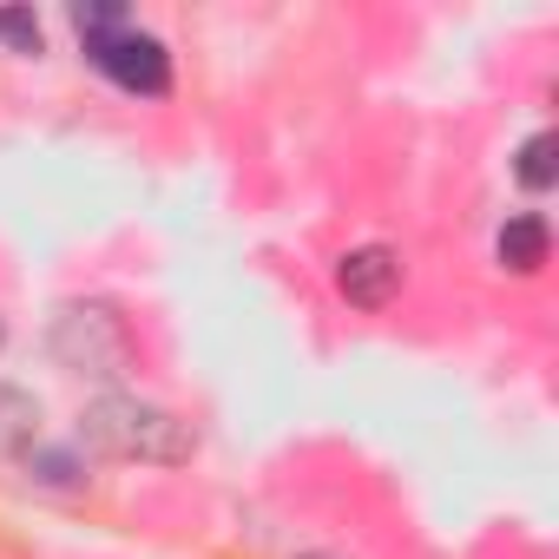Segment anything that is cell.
I'll return each instance as SVG.
<instances>
[{"label":"cell","instance_id":"obj_1","mask_svg":"<svg viewBox=\"0 0 559 559\" xmlns=\"http://www.w3.org/2000/svg\"><path fill=\"white\" fill-rule=\"evenodd\" d=\"M80 441L93 454H106V461H152V467H178V461L198 454L191 421H178L171 408L139 402V395H99V402H86Z\"/></svg>","mask_w":559,"mask_h":559},{"label":"cell","instance_id":"obj_2","mask_svg":"<svg viewBox=\"0 0 559 559\" xmlns=\"http://www.w3.org/2000/svg\"><path fill=\"white\" fill-rule=\"evenodd\" d=\"M73 27H80L86 60H93L119 93H139V99L171 93V53H165V40H152L145 27H132L126 8H80Z\"/></svg>","mask_w":559,"mask_h":559},{"label":"cell","instance_id":"obj_3","mask_svg":"<svg viewBox=\"0 0 559 559\" xmlns=\"http://www.w3.org/2000/svg\"><path fill=\"white\" fill-rule=\"evenodd\" d=\"M47 349L67 376H86V382H119L132 369V336L106 304H60Z\"/></svg>","mask_w":559,"mask_h":559},{"label":"cell","instance_id":"obj_4","mask_svg":"<svg viewBox=\"0 0 559 559\" xmlns=\"http://www.w3.org/2000/svg\"><path fill=\"white\" fill-rule=\"evenodd\" d=\"M336 290H343L356 310H389V304L402 297V257H395L389 243H362V250H349L343 270H336Z\"/></svg>","mask_w":559,"mask_h":559},{"label":"cell","instance_id":"obj_5","mask_svg":"<svg viewBox=\"0 0 559 559\" xmlns=\"http://www.w3.org/2000/svg\"><path fill=\"white\" fill-rule=\"evenodd\" d=\"M500 263L513 270V276H533L539 263H546V250H552V230H546V217L539 211H520V217H507L500 224Z\"/></svg>","mask_w":559,"mask_h":559},{"label":"cell","instance_id":"obj_6","mask_svg":"<svg viewBox=\"0 0 559 559\" xmlns=\"http://www.w3.org/2000/svg\"><path fill=\"white\" fill-rule=\"evenodd\" d=\"M40 441V402L14 382H0V454H27Z\"/></svg>","mask_w":559,"mask_h":559},{"label":"cell","instance_id":"obj_7","mask_svg":"<svg viewBox=\"0 0 559 559\" xmlns=\"http://www.w3.org/2000/svg\"><path fill=\"white\" fill-rule=\"evenodd\" d=\"M559 145H552V132H533L526 145H520V158H513V178L526 185V191H552V178H559V158H552Z\"/></svg>","mask_w":559,"mask_h":559},{"label":"cell","instance_id":"obj_8","mask_svg":"<svg viewBox=\"0 0 559 559\" xmlns=\"http://www.w3.org/2000/svg\"><path fill=\"white\" fill-rule=\"evenodd\" d=\"M0 40L21 47V53H40V21L27 8H8V14H0Z\"/></svg>","mask_w":559,"mask_h":559},{"label":"cell","instance_id":"obj_9","mask_svg":"<svg viewBox=\"0 0 559 559\" xmlns=\"http://www.w3.org/2000/svg\"><path fill=\"white\" fill-rule=\"evenodd\" d=\"M27 474H40L47 487H73V480H80L67 454H34V448H27Z\"/></svg>","mask_w":559,"mask_h":559},{"label":"cell","instance_id":"obj_10","mask_svg":"<svg viewBox=\"0 0 559 559\" xmlns=\"http://www.w3.org/2000/svg\"><path fill=\"white\" fill-rule=\"evenodd\" d=\"M297 559H343V552H297Z\"/></svg>","mask_w":559,"mask_h":559},{"label":"cell","instance_id":"obj_11","mask_svg":"<svg viewBox=\"0 0 559 559\" xmlns=\"http://www.w3.org/2000/svg\"><path fill=\"white\" fill-rule=\"evenodd\" d=\"M0 343H8V323H0Z\"/></svg>","mask_w":559,"mask_h":559}]
</instances>
